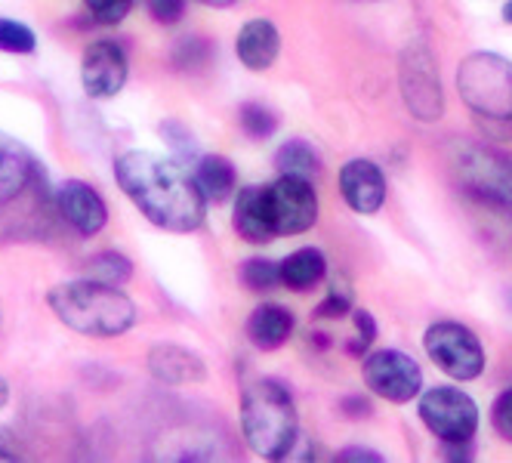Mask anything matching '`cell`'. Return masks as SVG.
<instances>
[{"label":"cell","mask_w":512,"mask_h":463,"mask_svg":"<svg viewBox=\"0 0 512 463\" xmlns=\"http://www.w3.org/2000/svg\"><path fill=\"white\" fill-rule=\"evenodd\" d=\"M340 195L349 204V210L371 217L386 204V176L383 170L368 158H352L340 170Z\"/></svg>","instance_id":"cell-14"},{"label":"cell","mask_w":512,"mask_h":463,"mask_svg":"<svg viewBox=\"0 0 512 463\" xmlns=\"http://www.w3.org/2000/svg\"><path fill=\"white\" fill-rule=\"evenodd\" d=\"M352 4H380V0H352Z\"/></svg>","instance_id":"cell-38"},{"label":"cell","mask_w":512,"mask_h":463,"mask_svg":"<svg viewBox=\"0 0 512 463\" xmlns=\"http://www.w3.org/2000/svg\"><path fill=\"white\" fill-rule=\"evenodd\" d=\"M161 136L170 142L173 146V152L182 158V161H192V158H198V146H195V139H192V133L182 127V124H176V121H167L164 127H161Z\"/></svg>","instance_id":"cell-28"},{"label":"cell","mask_w":512,"mask_h":463,"mask_svg":"<svg viewBox=\"0 0 512 463\" xmlns=\"http://www.w3.org/2000/svg\"><path fill=\"white\" fill-rule=\"evenodd\" d=\"M238 124L250 139H269L278 130L275 112L266 109V105H260V102H244L241 112H238Z\"/></svg>","instance_id":"cell-24"},{"label":"cell","mask_w":512,"mask_h":463,"mask_svg":"<svg viewBox=\"0 0 512 463\" xmlns=\"http://www.w3.org/2000/svg\"><path fill=\"white\" fill-rule=\"evenodd\" d=\"M420 420L445 445H469L479 430V405L460 386H432L420 393Z\"/></svg>","instance_id":"cell-7"},{"label":"cell","mask_w":512,"mask_h":463,"mask_svg":"<svg viewBox=\"0 0 512 463\" xmlns=\"http://www.w3.org/2000/svg\"><path fill=\"white\" fill-rule=\"evenodd\" d=\"M275 170L284 176H303V180H312V176L321 170V158L306 139H287L275 152Z\"/></svg>","instance_id":"cell-21"},{"label":"cell","mask_w":512,"mask_h":463,"mask_svg":"<svg viewBox=\"0 0 512 463\" xmlns=\"http://www.w3.org/2000/svg\"><path fill=\"white\" fill-rule=\"evenodd\" d=\"M269 210L275 235H303L318 223V195L312 180L303 176H278L269 186Z\"/></svg>","instance_id":"cell-11"},{"label":"cell","mask_w":512,"mask_h":463,"mask_svg":"<svg viewBox=\"0 0 512 463\" xmlns=\"http://www.w3.org/2000/svg\"><path fill=\"white\" fill-rule=\"evenodd\" d=\"M337 460H383V454L380 451H371V448H346V451H340L337 454Z\"/></svg>","instance_id":"cell-32"},{"label":"cell","mask_w":512,"mask_h":463,"mask_svg":"<svg viewBox=\"0 0 512 463\" xmlns=\"http://www.w3.org/2000/svg\"><path fill=\"white\" fill-rule=\"evenodd\" d=\"M361 374H364V386L392 405H408L423 393V368L401 349L371 352L361 365Z\"/></svg>","instance_id":"cell-10"},{"label":"cell","mask_w":512,"mask_h":463,"mask_svg":"<svg viewBox=\"0 0 512 463\" xmlns=\"http://www.w3.org/2000/svg\"><path fill=\"white\" fill-rule=\"evenodd\" d=\"M241 433L253 454L281 460L300 436L297 405L278 380H253L241 396Z\"/></svg>","instance_id":"cell-5"},{"label":"cell","mask_w":512,"mask_h":463,"mask_svg":"<svg viewBox=\"0 0 512 463\" xmlns=\"http://www.w3.org/2000/svg\"><path fill=\"white\" fill-rule=\"evenodd\" d=\"M84 4L99 25H118L127 19L133 0H84Z\"/></svg>","instance_id":"cell-26"},{"label":"cell","mask_w":512,"mask_h":463,"mask_svg":"<svg viewBox=\"0 0 512 463\" xmlns=\"http://www.w3.org/2000/svg\"><path fill=\"white\" fill-rule=\"evenodd\" d=\"M16 457V451H7V448H0V460H13Z\"/></svg>","instance_id":"cell-37"},{"label":"cell","mask_w":512,"mask_h":463,"mask_svg":"<svg viewBox=\"0 0 512 463\" xmlns=\"http://www.w3.org/2000/svg\"><path fill=\"white\" fill-rule=\"evenodd\" d=\"M451 167L457 183L466 195L479 198L491 207H512V155L475 146V142H457L451 149Z\"/></svg>","instance_id":"cell-6"},{"label":"cell","mask_w":512,"mask_h":463,"mask_svg":"<svg viewBox=\"0 0 512 463\" xmlns=\"http://www.w3.org/2000/svg\"><path fill=\"white\" fill-rule=\"evenodd\" d=\"M121 192L152 226L186 235L204 226L207 198L179 158L130 149L115 161Z\"/></svg>","instance_id":"cell-1"},{"label":"cell","mask_w":512,"mask_h":463,"mask_svg":"<svg viewBox=\"0 0 512 463\" xmlns=\"http://www.w3.org/2000/svg\"><path fill=\"white\" fill-rule=\"evenodd\" d=\"M343 411H346L352 420H358L361 414H364V417L371 414V405L364 402V399H358V396H349V399H343Z\"/></svg>","instance_id":"cell-33"},{"label":"cell","mask_w":512,"mask_h":463,"mask_svg":"<svg viewBox=\"0 0 512 463\" xmlns=\"http://www.w3.org/2000/svg\"><path fill=\"white\" fill-rule=\"evenodd\" d=\"M38 50V38L25 22L16 19H0V53H13V56H31Z\"/></svg>","instance_id":"cell-25"},{"label":"cell","mask_w":512,"mask_h":463,"mask_svg":"<svg viewBox=\"0 0 512 463\" xmlns=\"http://www.w3.org/2000/svg\"><path fill=\"white\" fill-rule=\"evenodd\" d=\"M7 399H10V386H7V380L0 377V408L7 405Z\"/></svg>","instance_id":"cell-35"},{"label":"cell","mask_w":512,"mask_h":463,"mask_svg":"<svg viewBox=\"0 0 512 463\" xmlns=\"http://www.w3.org/2000/svg\"><path fill=\"white\" fill-rule=\"evenodd\" d=\"M145 10L161 25H176L186 16V0H145Z\"/></svg>","instance_id":"cell-31"},{"label":"cell","mask_w":512,"mask_h":463,"mask_svg":"<svg viewBox=\"0 0 512 463\" xmlns=\"http://www.w3.org/2000/svg\"><path fill=\"white\" fill-rule=\"evenodd\" d=\"M241 281L244 288L263 294V291H272L281 284V263H272V260H263V257H253L241 266Z\"/></svg>","instance_id":"cell-23"},{"label":"cell","mask_w":512,"mask_h":463,"mask_svg":"<svg viewBox=\"0 0 512 463\" xmlns=\"http://www.w3.org/2000/svg\"><path fill=\"white\" fill-rule=\"evenodd\" d=\"M198 4H204V7H216V10H226V7H232L235 0H198Z\"/></svg>","instance_id":"cell-34"},{"label":"cell","mask_w":512,"mask_h":463,"mask_svg":"<svg viewBox=\"0 0 512 463\" xmlns=\"http://www.w3.org/2000/svg\"><path fill=\"white\" fill-rule=\"evenodd\" d=\"M491 426L497 430L500 439L512 442V389H506V393L497 396V402L491 408Z\"/></svg>","instance_id":"cell-29"},{"label":"cell","mask_w":512,"mask_h":463,"mask_svg":"<svg viewBox=\"0 0 512 463\" xmlns=\"http://www.w3.org/2000/svg\"><path fill=\"white\" fill-rule=\"evenodd\" d=\"M503 22L512 25V0H506V4H503Z\"/></svg>","instance_id":"cell-36"},{"label":"cell","mask_w":512,"mask_h":463,"mask_svg":"<svg viewBox=\"0 0 512 463\" xmlns=\"http://www.w3.org/2000/svg\"><path fill=\"white\" fill-rule=\"evenodd\" d=\"M149 371L155 380L170 383V386H186V383L204 380V362L195 352L176 343H158L149 352Z\"/></svg>","instance_id":"cell-17"},{"label":"cell","mask_w":512,"mask_h":463,"mask_svg":"<svg viewBox=\"0 0 512 463\" xmlns=\"http://www.w3.org/2000/svg\"><path fill=\"white\" fill-rule=\"evenodd\" d=\"M130 62L121 44L93 41L81 56V84L90 99H112L124 90Z\"/></svg>","instance_id":"cell-12"},{"label":"cell","mask_w":512,"mask_h":463,"mask_svg":"<svg viewBox=\"0 0 512 463\" xmlns=\"http://www.w3.org/2000/svg\"><path fill=\"white\" fill-rule=\"evenodd\" d=\"M195 183L207 201L223 204L235 195V167L223 155H201L195 161Z\"/></svg>","instance_id":"cell-19"},{"label":"cell","mask_w":512,"mask_h":463,"mask_svg":"<svg viewBox=\"0 0 512 463\" xmlns=\"http://www.w3.org/2000/svg\"><path fill=\"white\" fill-rule=\"evenodd\" d=\"M235 53H238L241 65L250 71L272 68L281 53V34H278L275 22L272 19L244 22V28L238 31V41H235Z\"/></svg>","instance_id":"cell-16"},{"label":"cell","mask_w":512,"mask_h":463,"mask_svg":"<svg viewBox=\"0 0 512 463\" xmlns=\"http://www.w3.org/2000/svg\"><path fill=\"white\" fill-rule=\"evenodd\" d=\"M352 322H355V331H358V340H352L349 352H364L374 340H377V322L368 309H355L352 312Z\"/></svg>","instance_id":"cell-30"},{"label":"cell","mask_w":512,"mask_h":463,"mask_svg":"<svg viewBox=\"0 0 512 463\" xmlns=\"http://www.w3.org/2000/svg\"><path fill=\"white\" fill-rule=\"evenodd\" d=\"M53 315L84 337H121L139 322L136 303L118 288L96 278L65 281L47 294Z\"/></svg>","instance_id":"cell-3"},{"label":"cell","mask_w":512,"mask_h":463,"mask_svg":"<svg viewBox=\"0 0 512 463\" xmlns=\"http://www.w3.org/2000/svg\"><path fill=\"white\" fill-rule=\"evenodd\" d=\"M87 278H96V281H105V284H121L133 278V263L118 254V251H102V254H93L87 260Z\"/></svg>","instance_id":"cell-22"},{"label":"cell","mask_w":512,"mask_h":463,"mask_svg":"<svg viewBox=\"0 0 512 463\" xmlns=\"http://www.w3.org/2000/svg\"><path fill=\"white\" fill-rule=\"evenodd\" d=\"M53 204L44 164L0 130V244L47 238L59 213Z\"/></svg>","instance_id":"cell-2"},{"label":"cell","mask_w":512,"mask_h":463,"mask_svg":"<svg viewBox=\"0 0 512 463\" xmlns=\"http://www.w3.org/2000/svg\"><path fill=\"white\" fill-rule=\"evenodd\" d=\"M297 328V318L290 309L278 306V303H263V306H256L247 318V337L256 349H281L290 334H294Z\"/></svg>","instance_id":"cell-18"},{"label":"cell","mask_w":512,"mask_h":463,"mask_svg":"<svg viewBox=\"0 0 512 463\" xmlns=\"http://www.w3.org/2000/svg\"><path fill=\"white\" fill-rule=\"evenodd\" d=\"M56 207H59V217L81 238L99 235L108 223V207L102 195L84 180H65L56 189Z\"/></svg>","instance_id":"cell-13"},{"label":"cell","mask_w":512,"mask_h":463,"mask_svg":"<svg viewBox=\"0 0 512 463\" xmlns=\"http://www.w3.org/2000/svg\"><path fill=\"white\" fill-rule=\"evenodd\" d=\"M423 349L429 359L457 383L479 380L485 371V349L466 325L460 322H435L423 334Z\"/></svg>","instance_id":"cell-9"},{"label":"cell","mask_w":512,"mask_h":463,"mask_svg":"<svg viewBox=\"0 0 512 463\" xmlns=\"http://www.w3.org/2000/svg\"><path fill=\"white\" fill-rule=\"evenodd\" d=\"M346 312H352V294H349L346 284L331 281V291H327V297H324V303L315 309V315H318V318H340V315H346Z\"/></svg>","instance_id":"cell-27"},{"label":"cell","mask_w":512,"mask_h":463,"mask_svg":"<svg viewBox=\"0 0 512 463\" xmlns=\"http://www.w3.org/2000/svg\"><path fill=\"white\" fill-rule=\"evenodd\" d=\"M232 226L247 244H269L275 235L272 210H269V189L263 186H244L235 198Z\"/></svg>","instance_id":"cell-15"},{"label":"cell","mask_w":512,"mask_h":463,"mask_svg":"<svg viewBox=\"0 0 512 463\" xmlns=\"http://www.w3.org/2000/svg\"><path fill=\"white\" fill-rule=\"evenodd\" d=\"M327 275V260L318 247H300L281 263V284L290 291H312Z\"/></svg>","instance_id":"cell-20"},{"label":"cell","mask_w":512,"mask_h":463,"mask_svg":"<svg viewBox=\"0 0 512 463\" xmlns=\"http://www.w3.org/2000/svg\"><path fill=\"white\" fill-rule=\"evenodd\" d=\"M398 87L408 112L417 121L432 124L445 115V90H442V78H438V62L426 44H408L401 50Z\"/></svg>","instance_id":"cell-8"},{"label":"cell","mask_w":512,"mask_h":463,"mask_svg":"<svg viewBox=\"0 0 512 463\" xmlns=\"http://www.w3.org/2000/svg\"><path fill=\"white\" fill-rule=\"evenodd\" d=\"M457 90L488 139H512V62L497 53H469L457 68Z\"/></svg>","instance_id":"cell-4"}]
</instances>
